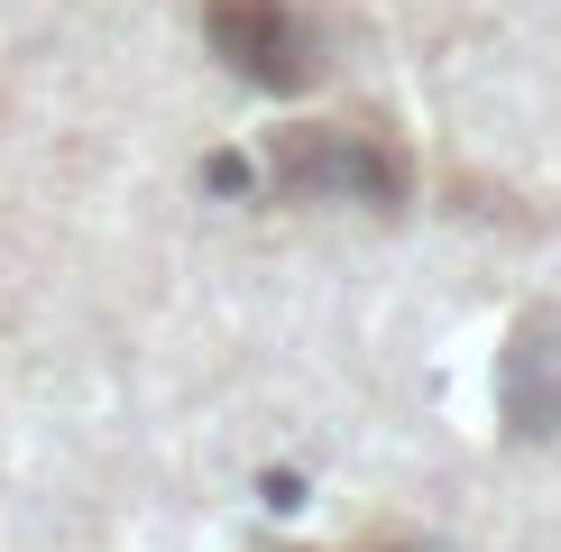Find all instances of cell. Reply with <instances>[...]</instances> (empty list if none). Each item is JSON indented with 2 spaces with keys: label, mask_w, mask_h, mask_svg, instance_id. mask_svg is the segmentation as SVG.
Here are the masks:
<instances>
[{
  "label": "cell",
  "mask_w": 561,
  "mask_h": 552,
  "mask_svg": "<svg viewBox=\"0 0 561 552\" xmlns=\"http://www.w3.org/2000/svg\"><path fill=\"white\" fill-rule=\"evenodd\" d=\"M213 28L230 46V65H249V74H267V83H295L304 65H313V37H304V19L286 0H221Z\"/></svg>",
  "instance_id": "obj_1"
},
{
  "label": "cell",
  "mask_w": 561,
  "mask_h": 552,
  "mask_svg": "<svg viewBox=\"0 0 561 552\" xmlns=\"http://www.w3.org/2000/svg\"><path fill=\"white\" fill-rule=\"evenodd\" d=\"M525 368H534V433H561V350L552 341H525Z\"/></svg>",
  "instance_id": "obj_3"
},
{
  "label": "cell",
  "mask_w": 561,
  "mask_h": 552,
  "mask_svg": "<svg viewBox=\"0 0 561 552\" xmlns=\"http://www.w3.org/2000/svg\"><path fill=\"white\" fill-rule=\"evenodd\" d=\"M276 166L295 184H313V194H396V157L368 148V138H286L276 148Z\"/></svg>",
  "instance_id": "obj_2"
}]
</instances>
